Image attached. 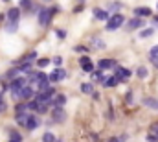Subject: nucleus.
<instances>
[{"label": "nucleus", "instance_id": "nucleus-39", "mask_svg": "<svg viewBox=\"0 0 158 142\" xmlns=\"http://www.w3.org/2000/svg\"><path fill=\"white\" fill-rule=\"evenodd\" d=\"M151 61H153V65L158 69V57H151Z\"/></svg>", "mask_w": 158, "mask_h": 142}, {"label": "nucleus", "instance_id": "nucleus-27", "mask_svg": "<svg viewBox=\"0 0 158 142\" xmlns=\"http://www.w3.org/2000/svg\"><path fill=\"white\" fill-rule=\"evenodd\" d=\"M48 65H50V59H44V57H42V59L37 61V67H39V69H44V67H48Z\"/></svg>", "mask_w": 158, "mask_h": 142}, {"label": "nucleus", "instance_id": "nucleus-12", "mask_svg": "<svg viewBox=\"0 0 158 142\" xmlns=\"http://www.w3.org/2000/svg\"><path fill=\"white\" fill-rule=\"evenodd\" d=\"M105 87H116L119 81H118V78L116 76H107V78H103V81H101Z\"/></svg>", "mask_w": 158, "mask_h": 142}, {"label": "nucleus", "instance_id": "nucleus-25", "mask_svg": "<svg viewBox=\"0 0 158 142\" xmlns=\"http://www.w3.org/2000/svg\"><path fill=\"white\" fill-rule=\"evenodd\" d=\"M42 140H44V142H55V135L48 131V133H44V135H42Z\"/></svg>", "mask_w": 158, "mask_h": 142}, {"label": "nucleus", "instance_id": "nucleus-45", "mask_svg": "<svg viewBox=\"0 0 158 142\" xmlns=\"http://www.w3.org/2000/svg\"><path fill=\"white\" fill-rule=\"evenodd\" d=\"M46 2H50V0H46Z\"/></svg>", "mask_w": 158, "mask_h": 142}, {"label": "nucleus", "instance_id": "nucleus-31", "mask_svg": "<svg viewBox=\"0 0 158 142\" xmlns=\"http://www.w3.org/2000/svg\"><path fill=\"white\" fill-rule=\"evenodd\" d=\"M149 57H158V44L151 48V52H149Z\"/></svg>", "mask_w": 158, "mask_h": 142}, {"label": "nucleus", "instance_id": "nucleus-2", "mask_svg": "<svg viewBox=\"0 0 158 142\" xmlns=\"http://www.w3.org/2000/svg\"><path fill=\"white\" fill-rule=\"evenodd\" d=\"M24 87H26V78H17V79H13V83L9 85V89L13 91V94H19Z\"/></svg>", "mask_w": 158, "mask_h": 142}, {"label": "nucleus", "instance_id": "nucleus-22", "mask_svg": "<svg viewBox=\"0 0 158 142\" xmlns=\"http://www.w3.org/2000/svg\"><path fill=\"white\" fill-rule=\"evenodd\" d=\"M149 137L155 139V140H158V124L151 126V129H149Z\"/></svg>", "mask_w": 158, "mask_h": 142}, {"label": "nucleus", "instance_id": "nucleus-29", "mask_svg": "<svg viewBox=\"0 0 158 142\" xmlns=\"http://www.w3.org/2000/svg\"><path fill=\"white\" fill-rule=\"evenodd\" d=\"M83 67V70L85 72H94V63L90 61V63H86V65H81Z\"/></svg>", "mask_w": 158, "mask_h": 142}, {"label": "nucleus", "instance_id": "nucleus-6", "mask_svg": "<svg viewBox=\"0 0 158 142\" xmlns=\"http://www.w3.org/2000/svg\"><path fill=\"white\" fill-rule=\"evenodd\" d=\"M6 19H7L9 22H17V20L20 19V9H19V7H9L7 13H6Z\"/></svg>", "mask_w": 158, "mask_h": 142}, {"label": "nucleus", "instance_id": "nucleus-41", "mask_svg": "<svg viewBox=\"0 0 158 142\" xmlns=\"http://www.w3.org/2000/svg\"><path fill=\"white\" fill-rule=\"evenodd\" d=\"M4 109H6V104H4V102H0V113H2Z\"/></svg>", "mask_w": 158, "mask_h": 142}, {"label": "nucleus", "instance_id": "nucleus-15", "mask_svg": "<svg viewBox=\"0 0 158 142\" xmlns=\"http://www.w3.org/2000/svg\"><path fill=\"white\" fill-rule=\"evenodd\" d=\"M143 105L153 109V111H158V98H145L143 100Z\"/></svg>", "mask_w": 158, "mask_h": 142}, {"label": "nucleus", "instance_id": "nucleus-20", "mask_svg": "<svg viewBox=\"0 0 158 142\" xmlns=\"http://www.w3.org/2000/svg\"><path fill=\"white\" fill-rule=\"evenodd\" d=\"M147 74H149V72H147L145 67H138V69H136V76H138L140 79H145V78H147Z\"/></svg>", "mask_w": 158, "mask_h": 142}, {"label": "nucleus", "instance_id": "nucleus-17", "mask_svg": "<svg viewBox=\"0 0 158 142\" xmlns=\"http://www.w3.org/2000/svg\"><path fill=\"white\" fill-rule=\"evenodd\" d=\"M64 104H66V96H63V94H59V96H55L52 100V105L53 107H63Z\"/></svg>", "mask_w": 158, "mask_h": 142}, {"label": "nucleus", "instance_id": "nucleus-38", "mask_svg": "<svg viewBox=\"0 0 158 142\" xmlns=\"http://www.w3.org/2000/svg\"><path fill=\"white\" fill-rule=\"evenodd\" d=\"M125 100H127V104H131V102H132V92H127V96H125Z\"/></svg>", "mask_w": 158, "mask_h": 142}, {"label": "nucleus", "instance_id": "nucleus-8", "mask_svg": "<svg viewBox=\"0 0 158 142\" xmlns=\"http://www.w3.org/2000/svg\"><path fill=\"white\" fill-rule=\"evenodd\" d=\"M39 24L40 26H48L50 24V11L46 7H40L39 11Z\"/></svg>", "mask_w": 158, "mask_h": 142}, {"label": "nucleus", "instance_id": "nucleus-11", "mask_svg": "<svg viewBox=\"0 0 158 142\" xmlns=\"http://www.w3.org/2000/svg\"><path fill=\"white\" fill-rule=\"evenodd\" d=\"M33 96H35L33 87H28V85H26V87L20 91V98H22V100H30V98H33Z\"/></svg>", "mask_w": 158, "mask_h": 142}, {"label": "nucleus", "instance_id": "nucleus-28", "mask_svg": "<svg viewBox=\"0 0 158 142\" xmlns=\"http://www.w3.org/2000/svg\"><path fill=\"white\" fill-rule=\"evenodd\" d=\"M26 109H28V104H17V107H15L17 113H26Z\"/></svg>", "mask_w": 158, "mask_h": 142}, {"label": "nucleus", "instance_id": "nucleus-16", "mask_svg": "<svg viewBox=\"0 0 158 142\" xmlns=\"http://www.w3.org/2000/svg\"><path fill=\"white\" fill-rule=\"evenodd\" d=\"M17 124L19 126H26L28 124V120H30V114H26V113H17Z\"/></svg>", "mask_w": 158, "mask_h": 142}, {"label": "nucleus", "instance_id": "nucleus-7", "mask_svg": "<svg viewBox=\"0 0 158 142\" xmlns=\"http://www.w3.org/2000/svg\"><path fill=\"white\" fill-rule=\"evenodd\" d=\"M92 15H94V19H98V20H109V19H110V13L105 11V9H101V7H94Z\"/></svg>", "mask_w": 158, "mask_h": 142}, {"label": "nucleus", "instance_id": "nucleus-3", "mask_svg": "<svg viewBox=\"0 0 158 142\" xmlns=\"http://www.w3.org/2000/svg\"><path fill=\"white\" fill-rule=\"evenodd\" d=\"M52 118H53V122H57V124L64 122V118H66L64 109H63V107H53V111H52Z\"/></svg>", "mask_w": 158, "mask_h": 142}, {"label": "nucleus", "instance_id": "nucleus-19", "mask_svg": "<svg viewBox=\"0 0 158 142\" xmlns=\"http://www.w3.org/2000/svg\"><path fill=\"white\" fill-rule=\"evenodd\" d=\"M121 6H123V4H119V2H110L107 11H109V13H118L119 9H121Z\"/></svg>", "mask_w": 158, "mask_h": 142}, {"label": "nucleus", "instance_id": "nucleus-37", "mask_svg": "<svg viewBox=\"0 0 158 142\" xmlns=\"http://www.w3.org/2000/svg\"><path fill=\"white\" fill-rule=\"evenodd\" d=\"M31 0H20V7H30Z\"/></svg>", "mask_w": 158, "mask_h": 142}, {"label": "nucleus", "instance_id": "nucleus-35", "mask_svg": "<svg viewBox=\"0 0 158 142\" xmlns=\"http://www.w3.org/2000/svg\"><path fill=\"white\" fill-rule=\"evenodd\" d=\"M17 30V22H9L7 24V32H15Z\"/></svg>", "mask_w": 158, "mask_h": 142}, {"label": "nucleus", "instance_id": "nucleus-44", "mask_svg": "<svg viewBox=\"0 0 158 142\" xmlns=\"http://www.w3.org/2000/svg\"><path fill=\"white\" fill-rule=\"evenodd\" d=\"M4 2H9V0H4Z\"/></svg>", "mask_w": 158, "mask_h": 142}, {"label": "nucleus", "instance_id": "nucleus-18", "mask_svg": "<svg viewBox=\"0 0 158 142\" xmlns=\"http://www.w3.org/2000/svg\"><path fill=\"white\" fill-rule=\"evenodd\" d=\"M134 15L136 17H149L151 15V9L149 7H136L134 9Z\"/></svg>", "mask_w": 158, "mask_h": 142}, {"label": "nucleus", "instance_id": "nucleus-5", "mask_svg": "<svg viewBox=\"0 0 158 142\" xmlns=\"http://www.w3.org/2000/svg\"><path fill=\"white\" fill-rule=\"evenodd\" d=\"M66 70H63L61 67H57V70H53L48 78H50V81H61V79H66Z\"/></svg>", "mask_w": 158, "mask_h": 142}, {"label": "nucleus", "instance_id": "nucleus-23", "mask_svg": "<svg viewBox=\"0 0 158 142\" xmlns=\"http://www.w3.org/2000/svg\"><path fill=\"white\" fill-rule=\"evenodd\" d=\"M37 59V52H30L24 59H22V63H31V61H35Z\"/></svg>", "mask_w": 158, "mask_h": 142}, {"label": "nucleus", "instance_id": "nucleus-30", "mask_svg": "<svg viewBox=\"0 0 158 142\" xmlns=\"http://www.w3.org/2000/svg\"><path fill=\"white\" fill-rule=\"evenodd\" d=\"M74 50H76V52H79V54H86V52H88V48H86V46H81V44L74 46Z\"/></svg>", "mask_w": 158, "mask_h": 142}, {"label": "nucleus", "instance_id": "nucleus-10", "mask_svg": "<svg viewBox=\"0 0 158 142\" xmlns=\"http://www.w3.org/2000/svg\"><path fill=\"white\" fill-rule=\"evenodd\" d=\"M142 26H143V20H142V17L131 19V20L127 22V28H129V30H138V28H142Z\"/></svg>", "mask_w": 158, "mask_h": 142}, {"label": "nucleus", "instance_id": "nucleus-40", "mask_svg": "<svg viewBox=\"0 0 158 142\" xmlns=\"http://www.w3.org/2000/svg\"><path fill=\"white\" fill-rule=\"evenodd\" d=\"M118 139H119V142H125V140H127V135H119Z\"/></svg>", "mask_w": 158, "mask_h": 142}, {"label": "nucleus", "instance_id": "nucleus-43", "mask_svg": "<svg viewBox=\"0 0 158 142\" xmlns=\"http://www.w3.org/2000/svg\"><path fill=\"white\" fill-rule=\"evenodd\" d=\"M9 142H22V140H19V139H11Z\"/></svg>", "mask_w": 158, "mask_h": 142}, {"label": "nucleus", "instance_id": "nucleus-9", "mask_svg": "<svg viewBox=\"0 0 158 142\" xmlns=\"http://www.w3.org/2000/svg\"><path fill=\"white\" fill-rule=\"evenodd\" d=\"M98 67H99L101 70H107V69L110 70V69H116L118 65H116V61H114V59H101V61L98 63Z\"/></svg>", "mask_w": 158, "mask_h": 142}, {"label": "nucleus", "instance_id": "nucleus-33", "mask_svg": "<svg viewBox=\"0 0 158 142\" xmlns=\"http://www.w3.org/2000/svg\"><path fill=\"white\" fill-rule=\"evenodd\" d=\"M61 63H63L61 55H55V57H53V65H55V67H61Z\"/></svg>", "mask_w": 158, "mask_h": 142}, {"label": "nucleus", "instance_id": "nucleus-32", "mask_svg": "<svg viewBox=\"0 0 158 142\" xmlns=\"http://www.w3.org/2000/svg\"><path fill=\"white\" fill-rule=\"evenodd\" d=\"M48 107H50V105H48V104H40V105H39V109H37V111H39L40 114H42V113H46V111H48Z\"/></svg>", "mask_w": 158, "mask_h": 142}, {"label": "nucleus", "instance_id": "nucleus-34", "mask_svg": "<svg viewBox=\"0 0 158 142\" xmlns=\"http://www.w3.org/2000/svg\"><path fill=\"white\" fill-rule=\"evenodd\" d=\"M55 33H57V37H59V39H66V32H64V30H57Z\"/></svg>", "mask_w": 158, "mask_h": 142}, {"label": "nucleus", "instance_id": "nucleus-46", "mask_svg": "<svg viewBox=\"0 0 158 142\" xmlns=\"http://www.w3.org/2000/svg\"><path fill=\"white\" fill-rule=\"evenodd\" d=\"M156 7H158V4H156Z\"/></svg>", "mask_w": 158, "mask_h": 142}, {"label": "nucleus", "instance_id": "nucleus-1", "mask_svg": "<svg viewBox=\"0 0 158 142\" xmlns=\"http://www.w3.org/2000/svg\"><path fill=\"white\" fill-rule=\"evenodd\" d=\"M123 22H125V17L123 15H119V13H114V15H110V19L107 20V30H118L119 26H123Z\"/></svg>", "mask_w": 158, "mask_h": 142}, {"label": "nucleus", "instance_id": "nucleus-26", "mask_svg": "<svg viewBox=\"0 0 158 142\" xmlns=\"http://www.w3.org/2000/svg\"><path fill=\"white\" fill-rule=\"evenodd\" d=\"M92 74V79H96V81H103V74H101V70H94L90 72Z\"/></svg>", "mask_w": 158, "mask_h": 142}, {"label": "nucleus", "instance_id": "nucleus-21", "mask_svg": "<svg viewBox=\"0 0 158 142\" xmlns=\"http://www.w3.org/2000/svg\"><path fill=\"white\" fill-rule=\"evenodd\" d=\"M81 91H83L85 94H94V87H92L90 83H83V85H81Z\"/></svg>", "mask_w": 158, "mask_h": 142}, {"label": "nucleus", "instance_id": "nucleus-24", "mask_svg": "<svg viewBox=\"0 0 158 142\" xmlns=\"http://www.w3.org/2000/svg\"><path fill=\"white\" fill-rule=\"evenodd\" d=\"M153 33H155V28H147V30H142L140 32V37L142 39H147V37H151Z\"/></svg>", "mask_w": 158, "mask_h": 142}, {"label": "nucleus", "instance_id": "nucleus-13", "mask_svg": "<svg viewBox=\"0 0 158 142\" xmlns=\"http://www.w3.org/2000/svg\"><path fill=\"white\" fill-rule=\"evenodd\" d=\"M40 126V120L37 116H30V120H28V124H26V127L30 129V131H33V129H37Z\"/></svg>", "mask_w": 158, "mask_h": 142}, {"label": "nucleus", "instance_id": "nucleus-42", "mask_svg": "<svg viewBox=\"0 0 158 142\" xmlns=\"http://www.w3.org/2000/svg\"><path fill=\"white\" fill-rule=\"evenodd\" d=\"M109 142H119V139H109Z\"/></svg>", "mask_w": 158, "mask_h": 142}, {"label": "nucleus", "instance_id": "nucleus-4", "mask_svg": "<svg viewBox=\"0 0 158 142\" xmlns=\"http://www.w3.org/2000/svg\"><path fill=\"white\" fill-rule=\"evenodd\" d=\"M114 76L118 78V81H127L129 78H131V70H127V69H121V67H116L114 69Z\"/></svg>", "mask_w": 158, "mask_h": 142}, {"label": "nucleus", "instance_id": "nucleus-14", "mask_svg": "<svg viewBox=\"0 0 158 142\" xmlns=\"http://www.w3.org/2000/svg\"><path fill=\"white\" fill-rule=\"evenodd\" d=\"M92 46H94L96 50H105V48H107L105 41H103V39H99V37H92Z\"/></svg>", "mask_w": 158, "mask_h": 142}, {"label": "nucleus", "instance_id": "nucleus-36", "mask_svg": "<svg viewBox=\"0 0 158 142\" xmlns=\"http://www.w3.org/2000/svg\"><path fill=\"white\" fill-rule=\"evenodd\" d=\"M79 63H81V65H86V63H90V59H88V55H83V57L79 59Z\"/></svg>", "mask_w": 158, "mask_h": 142}]
</instances>
